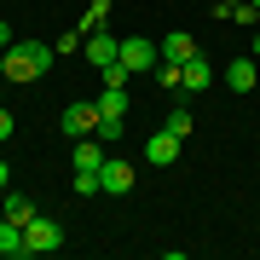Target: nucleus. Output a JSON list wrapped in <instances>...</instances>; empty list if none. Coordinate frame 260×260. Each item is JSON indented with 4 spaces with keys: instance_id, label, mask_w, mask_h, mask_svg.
Here are the masks:
<instances>
[{
    "instance_id": "nucleus-1",
    "label": "nucleus",
    "mask_w": 260,
    "mask_h": 260,
    "mask_svg": "<svg viewBox=\"0 0 260 260\" xmlns=\"http://www.w3.org/2000/svg\"><path fill=\"white\" fill-rule=\"evenodd\" d=\"M52 47L47 41H12L6 47V81H41V75L52 70Z\"/></svg>"
},
{
    "instance_id": "nucleus-2",
    "label": "nucleus",
    "mask_w": 260,
    "mask_h": 260,
    "mask_svg": "<svg viewBox=\"0 0 260 260\" xmlns=\"http://www.w3.org/2000/svg\"><path fill=\"white\" fill-rule=\"evenodd\" d=\"M52 249H64V225L47 220V214H35L23 225V254H52Z\"/></svg>"
},
{
    "instance_id": "nucleus-3",
    "label": "nucleus",
    "mask_w": 260,
    "mask_h": 260,
    "mask_svg": "<svg viewBox=\"0 0 260 260\" xmlns=\"http://www.w3.org/2000/svg\"><path fill=\"white\" fill-rule=\"evenodd\" d=\"M156 64H162V47H156V41H145V35H127V41H121V70H127V75L133 70L150 75Z\"/></svg>"
},
{
    "instance_id": "nucleus-4",
    "label": "nucleus",
    "mask_w": 260,
    "mask_h": 260,
    "mask_svg": "<svg viewBox=\"0 0 260 260\" xmlns=\"http://www.w3.org/2000/svg\"><path fill=\"white\" fill-rule=\"evenodd\" d=\"M99 191H104V197H127V191H133V162L104 156V168H99Z\"/></svg>"
},
{
    "instance_id": "nucleus-5",
    "label": "nucleus",
    "mask_w": 260,
    "mask_h": 260,
    "mask_svg": "<svg viewBox=\"0 0 260 260\" xmlns=\"http://www.w3.org/2000/svg\"><path fill=\"white\" fill-rule=\"evenodd\" d=\"M58 127H64L70 139H87V133L99 127V104H64V116H58Z\"/></svg>"
},
{
    "instance_id": "nucleus-6",
    "label": "nucleus",
    "mask_w": 260,
    "mask_h": 260,
    "mask_svg": "<svg viewBox=\"0 0 260 260\" xmlns=\"http://www.w3.org/2000/svg\"><path fill=\"white\" fill-rule=\"evenodd\" d=\"M179 145H185V139H179V133H150V139H145V162L150 168H168V162H179Z\"/></svg>"
},
{
    "instance_id": "nucleus-7",
    "label": "nucleus",
    "mask_w": 260,
    "mask_h": 260,
    "mask_svg": "<svg viewBox=\"0 0 260 260\" xmlns=\"http://www.w3.org/2000/svg\"><path fill=\"white\" fill-rule=\"evenodd\" d=\"M81 52H87V64H99V70H104V64H116V58H121V41L110 35V29H99V35H87V41H81Z\"/></svg>"
},
{
    "instance_id": "nucleus-8",
    "label": "nucleus",
    "mask_w": 260,
    "mask_h": 260,
    "mask_svg": "<svg viewBox=\"0 0 260 260\" xmlns=\"http://www.w3.org/2000/svg\"><path fill=\"white\" fill-rule=\"evenodd\" d=\"M35 214H41V208L29 203L23 191H0V220H12V225H29Z\"/></svg>"
},
{
    "instance_id": "nucleus-9",
    "label": "nucleus",
    "mask_w": 260,
    "mask_h": 260,
    "mask_svg": "<svg viewBox=\"0 0 260 260\" xmlns=\"http://www.w3.org/2000/svg\"><path fill=\"white\" fill-rule=\"evenodd\" d=\"M225 87L232 93H254V58H232L225 64Z\"/></svg>"
},
{
    "instance_id": "nucleus-10",
    "label": "nucleus",
    "mask_w": 260,
    "mask_h": 260,
    "mask_svg": "<svg viewBox=\"0 0 260 260\" xmlns=\"http://www.w3.org/2000/svg\"><path fill=\"white\" fill-rule=\"evenodd\" d=\"M150 75H156V87H162L168 99H179V93H185V64H168V58H162Z\"/></svg>"
},
{
    "instance_id": "nucleus-11",
    "label": "nucleus",
    "mask_w": 260,
    "mask_h": 260,
    "mask_svg": "<svg viewBox=\"0 0 260 260\" xmlns=\"http://www.w3.org/2000/svg\"><path fill=\"white\" fill-rule=\"evenodd\" d=\"M162 58H168V64H185V58H197V41L185 35V29H174V35L162 41Z\"/></svg>"
},
{
    "instance_id": "nucleus-12",
    "label": "nucleus",
    "mask_w": 260,
    "mask_h": 260,
    "mask_svg": "<svg viewBox=\"0 0 260 260\" xmlns=\"http://www.w3.org/2000/svg\"><path fill=\"white\" fill-rule=\"evenodd\" d=\"M203 87H214L208 58H185V93H203Z\"/></svg>"
},
{
    "instance_id": "nucleus-13",
    "label": "nucleus",
    "mask_w": 260,
    "mask_h": 260,
    "mask_svg": "<svg viewBox=\"0 0 260 260\" xmlns=\"http://www.w3.org/2000/svg\"><path fill=\"white\" fill-rule=\"evenodd\" d=\"M104 18H110V0H87V12H81V23H75V29H81V35H99Z\"/></svg>"
},
{
    "instance_id": "nucleus-14",
    "label": "nucleus",
    "mask_w": 260,
    "mask_h": 260,
    "mask_svg": "<svg viewBox=\"0 0 260 260\" xmlns=\"http://www.w3.org/2000/svg\"><path fill=\"white\" fill-rule=\"evenodd\" d=\"M6 254H23V225L0 220V260H6Z\"/></svg>"
},
{
    "instance_id": "nucleus-15",
    "label": "nucleus",
    "mask_w": 260,
    "mask_h": 260,
    "mask_svg": "<svg viewBox=\"0 0 260 260\" xmlns=\"http://www.w3.org/2000/svg\"><path fill=\"white\" fill-rule=\"evenodd\" d=\"M99 116H127V93L121 87H104L99 93Z\"/></svg>"
},
{
    "instance_id": "nucleus-16",
    "label": "nucleus",
    "mask_w": 260,
    "mask_h": 260,
    "mask_svg": "<svg viewBox=\"0 0 260 260\" xmlns=\"http://www.w3.org/2000/svg\"><path fill=\"white\" fill-rule=\"evenodd\" d=\"M75 197H104V191H99V174H93V168H75Z\"/></svg>"
},
{
    "instance_id": "nucleus-17",
    "label": "nucleus",
    "mask_w": 260,
    "mask_h": 260,
    "mask_svg": "<svg viewBox=\"0 0 260 260\" xmlns=\"http://www.w3.org/2000/svg\"><path fill=\"white\" fill-rule=\"evenodd\" d=\"M168 133H179V139L191 133V110H185V104H174V110H168Z\"/></svg>"
},
{
    "instance_id": "nucleus-18",
    "label": "nucleus",
    "mask_w": 260,
    "mask_h": 260,
    "mask_svg": "<svg viewBox=\"0 0 260 260\" xmlns=\"http://www.w3.org/2000/svg\"><path fill=\"white\" fill-rule=\"evenodd\" d=\"M81 41H87V35H81V29H70V35H58V41H52V52H58V58H70L75 47H81Z\"/></svg>"
},
{
    "instance_id": "nucleus-19",
    "label": "nucleus",
    "mask_w": 260,
    "mask_h": 260,
    "mask_svg": "<svg viewBox=\"0 0 260 260\" xmlns=\"http://www.w3.org/2000/svg\"><path fill=\"white\" fill-rule=\"evenodd\" d=\"M12 127H18V121H12V110H0V145L12 139Z\"/></svg>"
},
{
    "instance_id": "nucleus-20",
    "label": "nucleus",
    "mask_w": 260,
    "mask_h": 260,
    "mask_svg": "<svg viewBox=\"0 0 260 260\" xmlns=\"http://www.w3.org/2000/svg\"><path fill=\"white\" fill-rule=\"evenodd\" d=\"M12 41H18V35H12V23H6V18H0V52H6V47H12Z\"/></svg>"
},
{
    "instance_id": "nucleus-21",
    "label": "nucleus",
    "mask_w": 260,
    "mask_h": 260,
    "mask_svg": "<svg viewBox=\"0 0 260 260\" xmlns=\"http://www.w3.org/2000/svg\"><path fill=\"white\" fill-rule=\"evenodd\" d=\"M232 6H243V0H214V12H220V18H232Z\"/></svg>"
},
{
    "instance_id": "nucleus-22",
    "label": "nucleus",
    "mask_w": 260,
    "mask_h": 260,
    "mask_svg": "<svg viewBox=\"0 0 260 260\" xmlns=\"http://www.w3.org/2000/svg\"><path fill=\"white\" fill-rule=\"evenodd\" d=\"M0 191H12V168L6 162H0Z\"/></svg>"
},
{
    "instance_id": "nucleus-23",
    "label": "nucleus",
    "mask_w": 260,
    "mask_h": 260,
    "mask_svg": "<svg viewBox=\"0 0 260 260\" xmlns=\"http://www.w3.org/2000/svg\"><path fill=\"white\" fill-rule=\"evenodd\" d=\"M0 81H6V52H0Z\"/></svg>"
},
{
    "instance_id": "nucleus-24",
    "label": "nucleus",
    "mask_w": 260,
    "mask_h": 260,
    "mask_svg": "<svg viewBox=\"0 0 260 260\" xmlns=\"http://www.w3.org/2000/svg\"><path fill=\"white\" fill-rule=\"evenodd\" d=\"M254 58H260V29H254Z\"/></svg>"
},
{
    "instance_id": "nucleus-25",
    "label": "nucleus",
    "mask_w": 260,
    "mask_h": 260,
    "mask_svg": "<svg viewBox=\"0 0 260 260\" xmlns=\"http://www.w3.org/2000/svg\"><path fill=\"white\" fill-rule=\"evenodd\" d=\"M249 6H254V12H260V0H249Z\"/></svg>"
},
{
    "instance_id": "nucleus-26",
    "label": "nucleus",
    "mask_w": 260,
    "mask_h": 260,
    "mask_svg": "<svg viewBox=\"0 0 260 260\" xmlns=\"http://www.w3.org/2000/svg\"><path fill=\"white\" fill-rule=\"evenodd\" d=\"M0 87H6V81H0Z\"/></svg>"
}]
</instances>
